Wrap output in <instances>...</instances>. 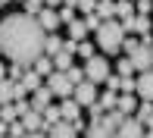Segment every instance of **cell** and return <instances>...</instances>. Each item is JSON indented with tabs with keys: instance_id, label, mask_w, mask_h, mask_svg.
<instances>
[{
	"instance_id": "1",
	"label": "cell",
	"mask_w": 153,
	"mask_h": 138,
	"mask_svg": "<svg viewBox=\"0 0 153 138\" xmlns=\"http://www.w3.org/2000/svg\"><path fill=\"white\" fill-rule=\"evenodd\" d=\"M44 47H47V32L41 28L34 16L10 13L6 19H0V50L3 57H10V63L31 69L34 60L44 57Z\"/></svg>"
},
{
	"instance_id": "2",
	"label": "cell",
	"mask_w": 153,
	"mask_h": 138,
	"mask_svg": "<svg viewBox=\"0 0 153 138\" xmlns=\"http://www.w3.org/2000/svg\"><path fill=\"white\" fill-rule=\"evenodd\" d=\"M125 38H128V34H125L122 22L109 19V22H103L100 32H97V47H100L103 53H119L122 44H125Z\"/></svg>"
},
{
	"instance_id": "3",
	"label": "cell",
	"mask_w": 153,
	"mask_h": 138,
	"mask_svg": "<svg viewBox=\"0 0 153 138\" xmlns=\"http://www.w3.org/2000/svg\"><path fill=\"white\" fill-rule=\"evenodd\" d=\"M85 79L94 82V85H103L109 79V60L106 57H91L85 63Z\"/></svg>"
},
{
	"instance_id": "4",
	"label": "cell",
	"mask_w": 153,
	"mask_h": 138,
	"mask_svg": "<svg viewBox=\"0 0 153 138\" xmlns=\"http://www.w3.org/2000/svg\"><path fill=\"white\" fill-rule=\"evenodd\" d=\"M44 85L50 88V91H53V98H59V100H69V98L75 94V85H72V79H69L66 72H53L50 79L44 82Z\"/></svg>"
},
{
	"instance_id": "5",
	"label": "cell",
	"mask_w": 153,
	"mask_h": 138,
	"mask_svg": "<svg viewBox=\"0 0 153 138\" xmlns=\"http://www.w3.org/2000/svg\"><path fill=\"white\" fill-rule=\"evenodd\" d=\"M75 100H78V107H91V104L100 100V94H97V85L94 82H81V85H75V94H72Z\"/></svg>"
},
{
	"instance_id": "6",
	"label": "cell",
	"mask_w": 153,
	"mask_h": 138,
	"mask_svg": "<svg viewBox=\"0 0 153 138\" xmlns=\"http://www.w3.org/2000/svg\"><path fill=\"white\" fill-rule=\"evenodd\" d=\"M144 135H147V129H144V122L134 119V116H125V122L116 129V138H144Z\"/></svg>"
},
{
	"instance_id": "7",
	"label": "cell",
	"mask_w": 153,
	"mask_h": 138,
	"mask_svg": "<svg viewBox=\"0 0 153 138\" xmlns=\"http://www.w3.org/2000/svg\"><path fill=\"white\" fill-rule=\"evenodd\" d=\"M131 60H134L137 75H141V72H150V69H153V50H150L147 44H141V47H137V50L131 53Z\"/></svg>"
},
{
	"instance_id": "8",
	"label": "cell",
	"mask_w": 153,
	"mask_h": 138,
	"mask_svg": "<svg viewBox=\"0 0 153 138\" xmlns=\"http://www.w3.org/2000/svg\"><path fill=\"white\" fill-rule=\"evenodd\" d=\"M47 107H53V91H50V88H38V91H34L31 94V110H38V113H44V110Z\"/></svg>"
},
{
	"instance_id": "9",
	"label": "cell",
	"mask_w": 153,
	"mask_h": 138,
	"mask_svg": "<svg viewBox=\"0 0 153 138\" xmlns=\"http://www.w3.org/2000/svg\"><path fill=\"white\" fill-rule=\"evenodd\" d=\"M22 126H25V132H28V135L44 132V113H38V110H28V113L22 116Z\"/></svg>"
},
{
	"instance_id": "10",
	"label": "cell",
	"mask_w": 153,
	"mask_h": 138,
	"mask_svg": "<svg viewBox=\"0 0 153 138\" xmlns=\"http://www.w3.org/2000/svg\"><path fill=\"white\" fill-rule=\"evenodd\" d=\"M38 22H41V28H44L47 34H50V32H56L59 25H62V22H59V10H50V6H47V10L38 16Z\"/></svg>"
},
{
	"instance_id": "11",
	"label": "cell",
	"mask_w": 153,
	"mask_h": 138,
	"mask_svg": "<svg viewBox=\"0 0 153 138\" xmlns=\"http://www.w3.org/2000/svg\"><path fill=\"white\" fill-rule=\"evenodd\" d=\"M59 113H62V119H66V122H78V119H81V107H78V100H75V98L59 100Z\"/></svg>"
},
{
	"instance_id": "12",
	"label": "cell",
	"mask_w": 153,
	"mask_h": 138,
	"mask_svg": "<svg viewBox=\"0 0 153 138\" xmlns=\"http://www.w3.org/2000/svg\"><path fill=\"white\" fill-rule=\"evenodd\" d=\"M137 98L141 100H153V69L137 75Z\"/></svg>"
},
{
	"instance_id": "13",
	"label": "cell",
	"mask_w": 153,
	"mask_h": 138,
	"mask_svg": "<svg viewBox=\"0 0 153 138\" xmlns=\"http://www.w3.org/2000/svg\"><path fill=\"white\" fill-rule=\"evenodd\" d=\"M47 138H78V129L72 126V122H56V126L50 129V132H47Z\"/></svg>"
},
{
	"instance_id": "14",
	"label": "cell",
	"mask_w": 153,
	"mask_h": 138,
	"mask_svg": "<svg viewBox=\"0 0 153 138\" xmlns=\"http://www.w3.org/2000/svg\"><path fill=\"white\" fill-rule=\"evenodd\" d=\"M122 122H125V116L119 113V110H106V116L100 119V126H103V129H109V132L116 135V129H119Z\"/></svg>"
},
{
	"instance_id": "15",
	"label": "cell",
	"mask_w": 153,
	"mask_h": 138,
	"mask_svg": "<svg viewBox=\"0 0 153 138\" xmlns=\"http://www.w3.org/2000/svg\"><path fill=\"white\" fill-rule=\"evenodd\" d=\"M31 69H34V72H38L44 82L50 79L53 72H56V66H53V60H50V57H41V60H34V66H31Z\"/></svg>"
},
{
	"instance_id": "16",
	"label": "cell",
	"mask_w": 153,
	"mask_h": 138,
	"mask_svg": "<svg viewBox=\"0 0 153 138\" xmlns=\"http://www.w3.org/2000/svg\"><path fill=\"white\" fill-rule=\"evenodd\" d=\"M137 107H141V104L134 100V94H122V98H119V104H116V110H119L122 116H131V113H137Z\"/></svg>"
},
{
	"instance_id": "17",
	"label": "cell",
	"mask_w": 153,
	"mask_h": 138,
	"mask_svg": "<svg viewBox=\"0 0 153 138\" xmlns=\"http://www.w3.org/2000/svg\"><path fill=\"white\" fill-rule=\"evenodd\" d=\"M6 104H16V82H0V107H6Z\"/></svg>"
},
{
	"instance_id": "18",
	"label": "cell",
	"mask_w": 153,
	"mask_h": 138,
	"mask_svg": "<svg viewBox=\"0 0 153 138\" xmlns=\"http://www.w3.org/2000/svg\"><path fill=\"white\" fill-rule=\"evenodd\" d=\"M97 16H100L103 22H109V19L116 16V0H97Z\"/></svg>"
},
{
	"instance_id": "19",
	"label": "cell",
	"mask_w": 153,
	"mask_h": 138,
	"mask_svg": "<svg viewBox=\"0 0 153 138\" xmlns=\"http://www.w3.org/2000/svg\"><path fill=\"white\" fill-rule=\"evenodd\" d=\"M85 34H88V22H85V19H75V22L69 25V38H72V41H78V44H81Z\"/></svg>"
},
{
	"instance_id": "20",
	"label": "cell",
	"mask_w": 153,
	"mask_h": 138,
	"mask_svg": "<svg viewBox=\"0 0 153 138\" xmlns=\"http://www.w3.org/2000/svg\"><path fill=\"white\" fill-rule=\"evenodd\" d=\"M85 138H116L109 129H103L100 122H88V132H85Z\"/></svg>"
},
{
	"instance_id": "21",
	"label": "cell",
	"mask_w": 153,
	"mask_h": 138,
	"mask_svg": "<svg viewBox=\"0 0 153 138\" xmlns=\"http://www.w3.org/2000/svg\"><path fill=\"white\" fill-rule=\"evenodd\" d=\"M22 10H25V16H34V19H38L41 13L47 10V3H44V0H25V3H22Z\"/></svg>"
},
{
	"instance_id": "22",
	"label": "cell",
	"mask_w": 153,
	"mask_h": 138,
	"mask_svg": "<svg viewBox=\"0 0 153 138\" xmlns=\"http://www.w3.org/2000/svg\"><path fill=\"white\" fill-rule=\"evenodd\" d=\"M62 50V38H56V34H47V47H44V57H56V53Z\"/></svg>"
},
{
	"instance_id": "23",
	"label": "cell",
	"mask_w": 153,
	"mask_h": 138,
	"mask_svg": "<svg viewBox=\"0 0 153 138\" xmlns=\"http://www.w3.org/2000/svg\"><path fill=\"white\" fill-rule=\"evenodd\" d=\"M53 66H56V72H69V69H72V53L59 50L56 57H53Z\"/></svg>"
},
{
	"instance_id": "24",
	"label": "cell",
	"mask_w": 153,
	"mask_h": 138,
	"mask_svg": "<svg viewBox=\"0 0 153 138\" xmlns=\"http://www.w3.org/2000/svg\"><path fill=\"white\" fill-rule=\"evenodd\" d=\"M134 3H131V0H116V16L119 19H128V16H134Z\"/></svg>"
},
{
	"instance_id": "25",
	"label": "cell",
	"mask_w": 153,
	"mask_h": 138,
	"mask_svg": "<svg viewBox=\"0 0 153 138\" xmlns=\"http://www.w3.org/2000/svg\"><path fill=\"white\" fill-rule=\"evenodd\" d=\"M153 116V100H141V107H137V113H134V119H141V122H147Z\"/></svg>"
},
{
	"instance_id": "26",
	"label": "cell",
	"mask_w": 153,
	"mask_h": 138,
	"mask_svg": "<svg viewBox=\"0 0 153 138\" xmlns=\"http://www.w3.org/2000/svg\"><path fill=\"white\" fill-rule=\"evenodd\" d=\"M100 104H103V110H116V104H119L116 91H109V88H106V91L100 94Z\"/></svg>"
},
{
	"instance_id": "27",
	"label": "cell",
	"mask_w": 153,
	"mask_h": 138,
	"mask_svg": "<svg viewBox=\"0 0 153 138\" xmlns=\"http://www.w3.org/2000/svg\"><path fill=\"white\" fill-rule=\"evenodd\" d=\"M134 72H137V69H134V60H131V57H122L119 60V75L125 79V75H134Z\"/></svg>"
},
{
	"instance_id": "28",
	"label": "cell",
	"mask_w": 153,
	"mask_h": 138,
	"mask_svg": "<svg viewBox=\"0 0 153 138\" xmlns=\"http://www.w3.org/2000/svg\"><path fill=\"white\" fill-rule=\"evenodd\" d=\"M25 72H28L25 66H19V63H10V82H22V79H25Z\"/></svg>"
},
{
	"instance_id": "29",
	"label": "cell",
	"mask_w": 153,
	"mask_h": 138,
	"mask_svg": "<svg viewBox=\"0 0 153 138\" xmlns=\"http://www.w3.org/2000/svg\"><path fill=\"white\" fill-rule=\"evenodd\" d=\"M3 122H16L19 119V110H16V104H6L3 107V116H0Z\"/></svg>"
},
{
	"instance_id": "30",
	"label": "cell",
	"mask_w": 153,
	"mask_h": 138,
	"mask_svg": "<svg viewBox=\"0 0 153 138\" xmlns=\"http://www.w3.org/2000/svg\"><path fill=\"white\" fill-rule=\"evenodd\" d=\"M59 22L62 25H72L75 22V10H72V6H59Z\"/></svg>"
},
{
	"instance_id": "31",
	"label": "cell",
	"mask_w": 153,
	"mask_h": 138,
	"mask_svg": "<svg viewBox=\"0 0 153 138\" xmlns=\"http://www.w3.org/2000/svg\"><path fill=\"white\" fill-rule=\"evenodd\" d=\"M85 22H88V32H100V25H103V19L100 16H97V13H91V16H85Z\"/></svg>"
},
{
	"instance_id": "32",
	"label": "cell",
	"mask_w": 153,
	"mask_h": 138,
	"mask_svg": "<svg viewBox=\"0 0 153 138\" xmlns=\"http://www.w3.org/2000/svg\"><path fill=\"white\" fill-rule=\"evenodd\" d=\"M28 132H25V126H22V119H16V122H10V138H25Z\"/></svg>"
},
{
	"instance_id": "33",
	"label": "cell",
	"mask_w": 153,
	"mask_h": 138,
	"mask_svg": "<svg viewBox=\"0 0 153 138\" xmlns=\"http://www.w3.org/2000/svg\"><path fill=\"white\" fill-rule=\"evenodd\" d=\"M78 57H85V63H88L91 57H97V53H94V44H88V41H81V44H78Z\"/></svg>"
},
{
	"instance_id": "34",
	"label": "cell",
	"mask_w": 153,
	"mask_h": 138,
	"mask_svg": "<svg viewBox=\"0 0 153 138\" xmlns=\"http://www.w3.org/2000/svg\"><path fill=\"white\" fill-rule=\"evenodd\" d=\"M69 79H72V85H81V82H85V69H78V66H72V69H69Z\"/></svg>"
},
{
	"instance_id": "35",
	"label": "cell",
	"mask_w": 153,
	"mask_h": 138,
	"mask_svg": "<svg viewBox=\"0 0 153 138\" xmlns=\"http://www.w3.org/2000/svg\"><path fill=\"white\" fill-rule=\"evenodd\" d=\"M137 16H150V13H153V0H137Z\"/></svg>"
},
{
	"instance_id": "36",
	"label": "cell",
	"mask_w": 153,
	"mask_h": 138,
	"mask_svg": "<svg viewBox=\"0 0 153 138\" xmlns=\"http://www.w3.org/2000/svg\"><path fill=\"white\" fill-rule=\"evenodd\" d=\"M78 10L85 16H91V13H97V0H78Z\"/></svg>"
},
{
	"instance_id": "37",
	"label": "cell",
	"mask_w": 153,
	"mask_h": 138,
	"mask_svg": "<svg viewBox=\"0 0 153 138\" xmlns=\"http://www.w3.org/2000/svg\"><path fill=\"white\" fill-rule=\"evenodd\" d=\"M106 88H109V91H119V88H122V75H109V79H106Z\"/></svg>"
},
{
	"instance_id": "38",
	"label": "cell",
	"mask_w": 153,
	"mask_h": 138,
	"mask_svg": "<svg viewBox=\"0 0 153 138\" xmlns=\"http://www.w3.org/2000/svg\"><path fill=\"white\" fill-rule=\"evenodd\" d=\"M137 47H141V41H134V38H125V44H122V50H128V57H131V53H134Z\"/></svg>"
},
{
	"instance_id": "39",
	"label": "cell",
	"mask_w": 153,
	"mask_h": 138,
	"mask_svg": "<svg viewBox=\"0 0 153 138\" xmlns=\"http://www.w3.org/2000/svg\"><path fill=\"white\" fill-rule=\"evenodd\" d=\"M6 79H10V66L0 63V82H6Z\"/></svg>"
},
{
	"instance_id": "40",
	"label": "cell",
	"mask_w": 153,
	"mask_h": 138,
	"mask_svg": "<svg viewBox=\"0 0 153 138\" xmlns=\"http://www.w3.org/2000/svg\"><path fill=\"white\" fill-rule=\"evenodd\" d=\"M44 3L50 6V10H59V3H62V0H44Z\"/></svg>"
},
{
	"instance_id": "41",
	"label": "cell",
	"mask_w": 153,
	"mask_h": 138,
	"mask_svg": "<svg viewBox=\"0 0 153 138\" xmlns=\"http://www.w3.org/2000/svg\"><path fill=\"white\" fill-rule=\"evenodd\" d=\"M62 6H72V10H78V0H62Z\"/></svg>"
},
{
	"instance_id": "42",
	"label": "cell",
	"mask_w": 153,
	"mask_h": 138,
	"mask_svg": "<svg viewBox=\"0 0 153 138\" xmlns=\"http://www.w3.org/2000/svg\"><path fill=\"white\" fill-rule=\"evenodd\" d=\"M25 138H47V132H34V135H25Z\"/></svg>"
},
{
	"instance_id": "43",
	"label": "cell",
	"mask_w": 153,
	"mask_h": 138,
	"mask_svg": "<svg viewBox=\"0 0 153 138\" xmlns=\"http://www.w3.org/2000/svg\"><path fill=\"white\" fill-rule=\"evenodd\" d=\"M144 129H153V116H150V119H147V122H144Z\"/></svg>"
},
{
	"instance_id": "44",
	"label": "cell",
	"mask_w": 153,
	"mask_h": 138,
	"mask_svg": "<svg viewBox=\"0 0 153 138\" xmlns=\"http://www.w3.org/2000/svg\"><path fill=\"white\" fill-rule=\"evenodd\" d=\"M13 3V0H0V10H3V6H10Z\"/></svg>"
},
{
	"instance_id": "45",
	"label": "cell",
	"mask_w": 153,
	"mask_h": 138,
	"mask_svg": "<svg viewBox=\"0 0 153 138\" xmlns=\"http://www.w3.org/2000/svg\"><path fill=\"white\" fill-rule=\"evenodd\" d=\"M144 138H153V129H147V135H144Z\"/></svg>"
},
{
	"instance_id": "46",
	"label": "cell",
	"mask_w": 153,
	"mask_h": 138,
	"mask_svg": "<svg viewBox=\"0 0 153 138\" xmlns=\"http://www.w3.org/2000/svg\"><path fill=\"white\" fill-rule=\"evenodd\" d=\"M0 116H3V107H0Z\"/></svg>"
},
{
	"instance_id": "47",
	"label": "cell",
	"mask_w": 153,
	"mask_h": 138,
	"mask_svg": "<svg viewBox=\"0 0 153 138\" xmlns=\"http://www.w3.org/2000/svg\"><path fill=\"white\" fill-rule=\"evenodd\" d=\"M131 3H137V0H131Z\"/></svg>"
},
{
	"instance_id": "48",
	"label": "cell",
	"mask_w": 153,
	"mask_h": 138,
	"mask_svg": "<svg viewBox=\"0 0 153 138\" xmlns=\"http://www.w3.org/2000/svg\"><path fill=\"white\" fill-rule=\"evenodd\" d=\"M19 3H25V0H19Z\"/></svg>"
},
{
	"instance_id": "49",
	"label": "cell",
	"mask_w": 153,
	"mask_h": 138,
	"mask_svg": "<svg viewBox=\"0 0 153 138\" xmlns=\"http://www.w3.org/2000/svg\"><path fill=\"white\" fill-rule=\"evenodd\" d=\"M150 19H153V13H150Z\"/></svg>"
}]
</instances>
